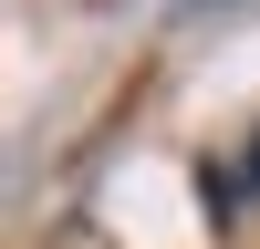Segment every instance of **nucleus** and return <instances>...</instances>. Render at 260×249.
<instances>
[{
    "label": "nucleus",
    "instance_id": "1",
    "mask_svg": "<svg viewBox=\"0 0 260 249\" xmlns=\"http://www.w3.org/2000/svg\"><path fill=\"white\" fill-rule=\"evenodd\" d=\"M198 197H208V218H219V228L260 197V124H250V145H240V156H208V166H198Z\"/></svg>",
    "mask_w": 260,
    "mask_h": 249
}]
</instances>
